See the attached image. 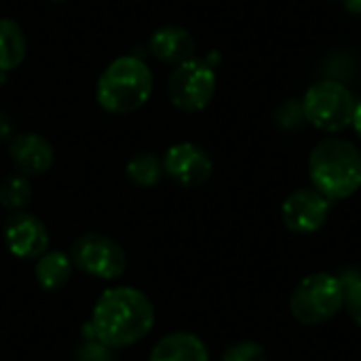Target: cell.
Instances as JSON below:
<instances>
[{
	"label": "cell",
	"instance_id": "obj_1",
	"mask_svg": "<svg viewBox=\"0 0 361 361\" xmlns=\"http://www.w3.org/2000/svg\"><path fill=\"white\" fill-rule=\"evenodd\" d=\"M157 322L152 300L137 288L116 286L95 300L91 319L82 326V336L108 349H127L144 341Z\"/></svg>",
	"mask_w": 361,
	"mask_h": 361
},
{
	"label": "cell",
	"instance_id": "obj_2",
	"mask_svg": "<svg viewBox=\"0 0 361 361\" xmlns=\"http://www.w3.org/2000/svg\"><path fill=\"white\" fill-rule=\"evenodd\" d=\"M309 178L328 201L353 197L361 188V150L336 135L317 142L309 154Z\"/></svg>",
	"mask_w": 361,
	"mask_h": 361
},
{
	"label": "cell",
	"instance_id": "obj_3",
	"mask_svg": "<svg viewBox=\"0 0 361 361\" xmlns=\"http://www.w3.org/2000/svg\"><path fill=\"white\" fill-rule=\"evenodd\" d=\"M154 76L137 55L116 57L106 66L97 80L95 99L110 114H129L140 110L152 95Z\"/></svg>",
	"mask_w": 361,
	"mask_h": 361
},
{
	"label": "cell",
	"instance_id": "obj_4",
	"mask_svg": "<svg viewBox=\"0 0 361 361\" xmlns=\"http://www.w3.org/2000/svg\"><path fill=\"white\" fill-rule=\"evenodd\" d=\"M345 309V283L330 273L307 275L290 296L292 317L302 326H317L334 319Z\"/></svg>",
	"mask_w": 361,
	"mask_h": 361
},
{
	"label": "cell",
	"instance_id": "obj_5",
	"mask_svg": "<svg viewBox=\"0 0 361 361\" xmlns=\"http://www.w3.org/2000/svg\"><path fill=\"white\" fill-rule=\"evenodd\" d=\"M353 91L338 80H319L302 97L305 121L326 133H341L351 127L355 112Z\"/></svg>",
	"mask_w": 361,
	"mask_h": 361
},
{
	"label": "cell",
	"instance_id": "obj_6",
	"mask_svg": "<svg viewBox=\"0 0 361 361\" xmlns=\"http://www.w3.org/2000/svg\"><path fill=\"white\" fill-rule=\"evenodd\" d=\"M167 95L180 112H201L216 95V70L201 57L176 66L167 80Z\"/></svg>",
	"mask_w": 361,
	"mask_h": 361
},
{
	"label": "cell",
	"instance_id": "obj_7",
	"mask_svg": "<svg viewBox=\"0 0 361 361\" xmlns=\"http://www.w3.org/2000/svg\"><path fill=\"white\" fill-rule=\"evenodd\" d=\"M70 258L74 269L102 281H114L127 271V254L123 245L102 233L80 235L70 247Z\"/></svg>",
	"mask_w": 361,
	"mask_h": 361
},
{
	"label": "cell",
	"instance_id": "obj_8",
	"mask_svg": "<svg viewBox=\"0 0 361 361\" xmlns=\"http://www.w3.org/2000/svg\"><path fill=\"white\" fill-rule=\"evenodd\" d=\"M163 169L169 180L182 188L203 186L214 173V161L209 152L195 142H178L167 148L163 157Z\"/></svg>",
	"mask_w": 361,
	"mask_h": 361
},
{
	"label": "cell",
	"instance_id": "obj_9",
	"mask_svg": "<svg viewBox=\"0 0 361 361\" xmlns=\"http://www.w3.org/2000/svg\"><path fill=\"white\" fill-rule=\"evenodd\" d=\"M2 237L11 256L19 260H38L49 252L51 235L44 222L30 212H15L4 220Z\"/></svg>",
	"mask_w": 361,
	"mask_h": 361
},
{
	"label": "cell",
	"instance_id": "obj_10",
	"mask_svg": "<svg viewBox=\"0 0 361 361\" xmlns=\"http://www.w3.org/2000/svg\"><path fill=\"white\" fill-rule=\"evenodd\" d=\"M330 205L332 201L315 188H298L286 197L281 205V220L286 228L296 235H313L328 222Z\"/></svg>",
	"mask_w": 361,
	"mask_h": 361
},
{
	"label": "cell",
	"instance_id": "obj_11",
	"mask_svg": "<svg viewBox=\"0 0 361 361\" xmlns=\"http://www.w3.org/2000/svg\"><path fill=\"white\" fill-rule=\"evenodd\" d=\"M8 157L19 173L27 178H36L51 169L55 161V150L44 135L25 131V133H17L11 137Z\"/></svg>",
	"mask_w": 361,
	"mask_h": 361
},
{
	"label": "cell",
	"instance_id": "obj_12",
	"mask_svg": "<svg viewBox=\"0 0 361 361\" xmlns=\"http://www.w3.org/2000/svg\"><path fill=\"white\" fill-rule=\"evenodd\" d=\"M150 53L167 63V66H180L188 59L195 57V51H197V42L192 38V34L182 27V25H161L152 32L150 36Z\"/></svg>",
	"mask_w": 361,
	"mask_h": 361
},
{
	"label": "cell",
	"instance_id": "obj_13",
	"mask_svg": "<svg viewBox=\"0 0 361 361\" xmlns=\"http://www.w3.org/2000/svg\"><path fill=\"white\" fill-rule=\"evenodd\" d=\"M148 361H209V351L197 334L171 332L157 341Z\"/></svg>",
	"mask_w": 361,
	"mask_h": 361
},
{
	"label": "cell",
	"instance_id": "obj_14",
	"mask_svg": "<svg viewBox=\"0 0 361 361\" xmlns=\"http://www.w3.org/2000/svg\"><path fill=\"white\" fill-rule=\"evenodd\" d=\"M72 271H74V264H72L70 254H66L61 250H49L36 260L34 277H36V283L40 286V290L57 292L70 283Z\"/></svg>",
	"mask_w": 361,
	"mask_h": 361
},
{
	"label": "cell",
	"instance_id": "obj_15",
	"mask_svg": "<svg viewBox=\"0 0 361 361\" xmlns=\"http://www.w3.org/2000/svg\"><path fill=\"white\" fill-rule=\"evenodd\" d=\"M25 36L17 21L0 17V72L8 74L21 66L25 59Z\"/></svg>",
	"mask_w": 361,
	"mask_h": 361
},
{
	"label": "cell",
	"instance_id": "obj_16",
	"mask_svg": "<svg viewBox=\"0 0 361 361\" xmlns=\"http://www.w3.org/2000/svg\"><path fill=\"white\" fill-rule=\"evenodd\" d=\"M125 176L137 188H152L165 176L163 159H159L152 152H140L129 159V163L125 167Z\"/></svg>",
	"mask_w": 361,
	"mask_h": 361
},
{
	"label": "cell",
	"instance_id": "obj_17",
	"mask_svg": "<svg viewBox=\"0 0 361 361\" xmlns=\"http://www.w3.org/2000/svg\"><path fill=\"white\" fill-rule=\"evenodd\" d=\"M32 201V182L23 173H8L0 182V205L11 214L23 212Z\"/></svg>",
	"mask_w": 361,
	"mask_h": 361
},
{
	"label": "cell",
	"instance_id": "obj_18",
	"mask_svg": "<svg viewBox=\"0 0 361 361\" xmlns=\"http://www.w3.org/2000/svg\"><path fill=\"white\" fill-rule=\"evenodd\" d=\"M345 307L351 315V319L361 328V275L357 273H345Z\"/></svg>",
	"mask_w": 361,
	"mask_h": 361
},
{
	"label": "cell",
	"instance_id": "obj_19",
	"mask_svg": "<svg viewBox=\"0 0 361 361\" xmlns=\"http://www.w3.org/2000/svg\"><path fill=\"white\" fill-rule=\"evenodd\" d=\"M222 361H269V357H267V351L260 343L239 341L224 351Z\"/></svg>",
	"mask_w": 361,
	"mask_h": 361
},
{
	"label": "cell",
	"instance_id": "obj_20",
	"mask_svg": "<svg viewBox=\"0 0 361 361\" xmlns=\"http://www.w3.org/2000/svg\"><path fill=\"white\" fill-rule=\"evenodd\" d=\"M76 361H110V349L97 341L82 343L76 353Z\"/></svg>",
	"mask_w": 361,
	"mask_h": 361
},
{
	"label": "cell",
	"instance_id": "obj_21",
	"mask_svg": "<svg viewBox=\"0 0 361 361\" xmlns=\"http://www.w3.org/2000/svg\"><path fill=\"white\" fill-rule=\"evenodd\" d=\"M13 137V118L0 110V142H6Z\"/></svg>",
	"mask_w": 361,
	"mask_h": 361
},
{
	"label": "cell",
	"instance_id": "obj_22",
	"mask_svg": "<svg viewBox=\"0 0 361 361\" xmlns=\"http://www.w3.org/2000/svg\"><path fill=\"white\" fill-rule=\"evenodd\" d=\"M351 127L355 129V133L361 137V99H357V104H355V112H353Z\"/></svg>",
	"mask_w": 361,
	"mask_h": 361
},
{
	"label": "cell",
	"instance_id": "obj_23",
	"mask_svg": "<svg viewBox=\"0 0 361 361\" xmlns=\"http://www.w3.org/2000/svg\"><path fill=\"white\" fill-rule=\"evenodd\" d=\"M345 2V8L355 15V17H361V0H343Z\"/></svg>",
	"mask_w": 361,
	"mask_h": 361
},
{
	"label": "cell",
	"instance_id": "obj_24",
	"mask_svg": "<svg viewBox=\"0 0 361 361\" xmlns=\"http://www.w3.org/2000/svg\"><path fill=\"white\" fill-rule=\"evenodd\" d=\"M4 78H6V74H2V72H0V85L4 82Z\"/></svg>",
	"mask_w": 361,
	"mask_h": 361
}]
</instances>
